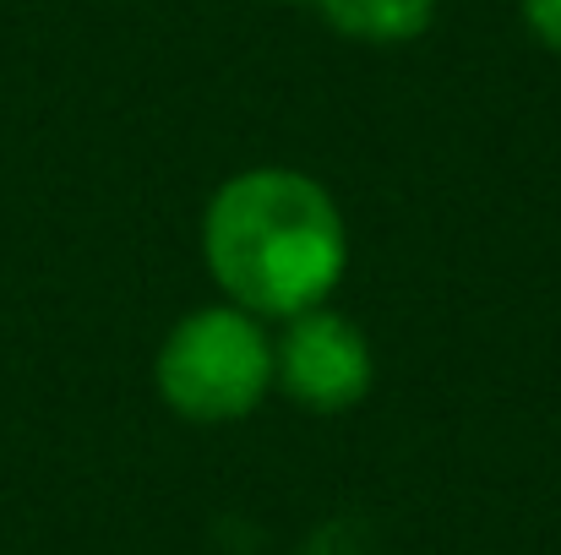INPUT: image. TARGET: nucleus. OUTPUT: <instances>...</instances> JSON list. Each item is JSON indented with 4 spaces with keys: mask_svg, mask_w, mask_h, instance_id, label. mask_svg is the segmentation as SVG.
<instances>
[{
    "mask_svg": "<svg viewBox=\"0 0 561 555\" xmlns=\"http://www.w3.org/2000/svg\"><path fill=\"white\" fill-rule=\"evenodd\" d=\"M202 256L229 305L289 322L328 305L350 262V234L339 201L311 175L245 170L207 201Z\"/></svg>",
    "mask_w": 561,
    "mask_h": 555,
    "instance_id": "nucleus-1",
    "label": "nucleus"
},
{
    "mask_svg": "<svg viewBox=\"0 0 561 555\" xmlns=\"http://www.w3.org/2000/svg\"><path fill=\"white\" fill-rule=\"evenodd\" d=\"M153 381L181 419H245L273 386V338L240 305H202L164 338Z\"/></svg>",
    "mask_w": 561,
    "mask_h": 555,
    "instance_id": "nucleus-2",
    "label": "nucleus"
},
{
    "mask_svg": "<svg viewBox=\"0 0 561 555\" xmlns=\"http://www.w3.org/2000/svg\"><path fill=\"white\" fill-rule=\"evenodd\" d=\"M371 375L376 360L366 333L350 316L328 311V305H311V311L289 316L284 338L273 344V381L317 414L355 408L371 392Z\"/></svg>",
    "mask_w": 561,
    "mask_h": 555,
    "instance_id": "nucleus-3",
    "label": "nucleus"
},
{
    "mask_svg": "<svg viewBox=\"0 0 561 555\" xmlns=\"http://www.w3.org/2000/svg\"><path fill=\"white\" fill-rule=\"evenodd\" d=\"M344 38L360 44H409L431 27L436 0H311Z\"/></svg>",
    "mask_w": 561,
    "mask_h": 555,
    "instance_id": "nucleus-4",
    "label": "nucleus"
},
{
    "mask_svg": "<svg viewBox=\"0 0 561 555\" xmlns=\"http://www.w3.org/2000/svg\"><path fill=\"white\" fill-rule=\"evenodd\" d=\"M524 22L546 49L561 55V0H524Z\"/></svg>",
    "mask_w": 561,
    "mask_h": 555,
    "instance_id": "nucleus-5",
    "label": "nucleus"
}]
</instances>
